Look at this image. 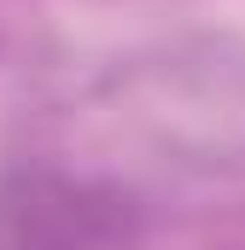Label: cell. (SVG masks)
<instances>
[{"mask_svg": "<svg viewBox=\"0 0 245 250\" xmlns=\"http://www.w3.org/2000/svg\"><path fill=\"white\" fill-rule=\"evenodd\" d=\"M146 209L117 181L70 169H12L0 175V250H134Z\"/></svg>", "mask_w": 245, "mask_h": 250, "instance_id": "obj_1", "label": "cell"}]
</instances>
